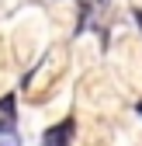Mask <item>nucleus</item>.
<instances>
[{"instance_id":"f257e3e1","label":"nucleus","mask_w":142,"mask_h":146,"mask_svg":"<svg viewBox=\"0 0 142 146\" xmlns=\"http://www.w3.org/2000/svg\"><path fill=\"white\" fill-rule=\"evenodd\" d=\"M69 139H73V122H59V125H52V129L42 136V146H69Z\"/></svg>"},{"instance_id":"f03ea898","label":"nucleus","mask_w":142,"mask_h":146,"mask_svg":"<svg viewBox=\"0 0 142 146\" xmlns=\"http://www.w3.org/2000/svg\"><path fill=\"white\" fill-rule=\"evenodd\" d=\"M14 129V94H4L0 98V132Z\"/></svg>"},{"instance_id":"7ed1b4c3","label":"nucleus","mask_w":142,"mask_h":146,"mask_svg":"<svg viewBox=\"0 0 142 146\" xmlns=\"http://www.w3.org/2000/svg\"><path fill=\"white\" fill-rule=\"evenodd\" d=\"M0 146H17V132H14V129L0 132Z\"/></svg>"},{"instance_id":"20e7f679","label":"nucleus","mask_w":142,"mask_h":146,"mask_svg":"<svg viewBox=\"0 0 142 146\" xmlns=\"http://www.w3.org/2000/svg\"><path fill=\"white\" fill-rule=\"evenodd\" d=\"M135 111H139V115H142V101H139V104H135Z\"/></svg>"}]
</instances>
